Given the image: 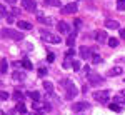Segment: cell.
<instances>
[{
	"instance_id": "d6a6232c",
	"label": "cell",
	"mask_w": 125,
	"mask_h": 115,
	"mask_svg": "<svg viewBox=\"0 0 125 115\" xmlns=\"http://www.w3.org/2000/svg\"><path fill=\"white\" fill-rule=\"evenodd\" d=\"M5 20H7V22H9L10 25H12V23H13V22H15V19H13V17H12V15H10V13H9V17H7V19H5Z\"/></svg>"
},
{
	"instance_id": "ac0fdd59",
	"label": "cell",
	"mask_w": 125,
	"mask_h": 115,
	"mask_svg": "<svg viewBox=\"0 0 125 115\" xmlns=\"http://www.w3.org/2000/svg\"><path fill=\"white\" fill-rule=\"evenodd\" d=\"M45 5H50V7H60V0H45Z\"/></svg>"
},
{
	"instance_id": "44dd1931",
	"label": "cell",
	"mask_w": 125,
	"mask_h": 115,
	"mask_svg": "<svg viewBox=\"0 0 125 115\" xmlns=\"http://www.w3.org/2000/svg\"><path fill=\"white\" fill-rule=\"evenodd\" d=\"M12 97H13V98H15L17 102H22V100H23V94H22V92H19V90H15Z\"/></svg>"
},
{
	"instance_id": "ba28073f",
	"label": "cell",
	"mask_w": 125,
	"mask_h": 115,
	"mask_svg": "<svg viewBox=\"0 0 125 115\" xmlns=\"http://www.w3.org/2000/svg\"><path fill=\"white\" fill-rule=\"evenodd\" d=\"M90 108V104L88 102H77L72 105V110L73 112H83V110H88Z\"/></svg>"
},
{
	"instance_id": "4fadbf2b",
	"label": "cell",
	"mask_w": 125,
	"mask_h": 115,
	"mask_svg": "<svg viewBox=\"0 0 125 115\" xmlns=\"http://www.w3.org/2000/svg\"><path fill=\"white\" fill-rule=\"evenodd\" d=\"M105 27H107V29L117 30V29H120V23H118L117 20H105Z\"/></svg>"
},
{
	"instance_id": "5bb4252c",
	"label": "cell",
	"mask_w": 125,
	"mask_h": 115,
	"mask_svg": "<svg viewBox=\"0 0 125 115\" xmlns=\"http://www.w3.org/2000/svg\"><path fill=\"white\" fill-rule=\"evenodd\" d=\"M75 38H77V30H75V32H72V33L68 35V38H67V45H68V47H73Z\"/></svg>"
},
{
	"instance_id": "484cf974",
	"label": "cell",
	"mask_w": 125,
	"mask_h": 115,
	"mask_svg": "<svg viewBox=\"0 0 125 115\" xmlns=\"http://www.w3.org/2000/svg\"><path fill=\"white\" fill-rule=\"evenodd\" d=\"M29 95L32 97V100H35V102H40V94H39V92H29Z\"/></svg>"
},
{
	"instance_id": "83f0119b",
	"label": "cell",
	"mask_w": 125,
	"mask_h": 115,
	"mask_svg": "<svg viewBox=\"0 0 125 115\" xmlns=\"http://www.w3.org/2000/svg\"><path fill=\"white\" fill-rule=\"evenodd\" d=\"M72 67H73V70H75V72H78V70L82 68V63H80L78 60H73V62H72Z\"/></svg>"
},
{
	"instance_id": "836d02e7",
	"label": "cell",
	"mask_w": 125,
	"mask_h": 115,
	"mask_svg": "<svg viewBox=\"0 0 125 115\" xmlns=\"http://www.w3.org/2000/svg\"><path fill=\"white\" fill-rule=\"evenodd\" d=\"M0 97H2V100H9V94H7V92H2V95H0Z\"/></svg>"
},
{
	"instance_id": "52a82bcc",
	"label": "cell",
	"mask_w": 125,
	"mask_h": 115,
	"mask_svg": "<svg viewBox=\"0 0 125 115\" xmlns=\"http://www.w3.org/2000/svg\"><path fill=\"white\" fill-rule=\"evenodd\" d=\"M22 7L27 12H37V3L35 0H22Z\"/></svg>"
},
{
	"instance_id": "7402d4cb",
	"label": "cell",
	"mask_w": 125,
	"mask_h": 115,
	"mask_svg": "<svg viewBox=\"0 0 125 115\" xmlns=\"http://www.w3.org/2000/svg\"><path fill=\"white\" fill-rule=\"evenodd\" d=\"M108 47H112V48L118 47V40H117V38H114V37H110V38H108Z\"/></svg>"
},
{
	"instance_id": "7c38bea8",
	"label": "cell",
	"mask_w": 125,
	"mask_h": 115,
	"mask_svg": "<svg viewBox=\"0 0 125 115\" xmlns=\"http://www.w3.org/2000/svg\"><path fill=\"white\" fill-rule=\"evenodd\" d=\"M37 17H39V22L45 23V25H52V19L50 17H45L42 12H37Z\"/></svg>"
},
{
	"instance_id": "8992f818",
	"label": "cell",
	"mask_w": 125,
	"mask_h": 115,
	"mask_svg": "<svg viewBox=\"0 0 125 115\" xmlns=\"http://www.w3.org/2000/svg\"><path fill=\"white\" fill-rule=\"evenodd\" d=\"M78 9V5H77V2H72V3H67V5H63L62 9H60V12L62 13H75Z\"/></svg>"
},
{
	"instance_id": "e0dca14e",
	"label": "cell",
	"mask_w": 125,
	"mask_h": 115,
	"mask_svg": "<svg viewBox=\"0 0 125 115\" xmlns=\"http://www.w3.org/2000/svg\"><path fill=\"white\" fill-rule=\"evenodd\" d=\"M17 112H19V114H22V115L27 114V108H25V105H23L22 102H19V104H17Z\"/></svg>"
},
{
	"instance_id": "60d3db41",
	"label": "cell",
	"mask_w": 125,
	"mask_h": 115,
	"mask_svg": "<svg viewBox=\"0 0 125 115\" xmlns=\"http://www.w3.org/2000/svg\"><path fill=\"white\" fill-rule=\"evenodd\" d=\"M3 115H7V114H3Z\"/></svg>"
},
{
	"instance_id": "d590c367",
	"label": "cell",
	"mask_w": 125,
	"mask_h": 115,
	"mask_svg": "<svg viewBox=\"0 0 125 115\" xmlns=\"http://www.w3.org/2000/svg\"><path fill=\"white\" fill-rule=\"evenodd\" d=\"M118 32H120V37L125 38V30H124V29H118Z\"/></svg>"
},
{
	"instance_id": "9a60e30c",
	"label": "cell",
	"mask_w": 125,
	"mask_h": 115,
	"mask_svg": "<svg viewBox=\"0 0 125 115\" xmlns=\"http://www.w3.org/2000/svg\"><path fill=\"white\" fill-rule=\"evenodd\" d=\"M17 25H19V29H20V30H30V29H32V23L25 22V20H20Z\"/></svg>"
},
{
	"instance_id": "8d00e7d4",
	"label": "cell",
	"mask_w": 125,
	"mask_h": 115,
	"mask_svg": "<svg viewBox=\"0 0 125 115\" xmlns=\"http://www.w3.org/2000/svg\"><path fill=\"white\" fill-rule=\"evenodd\" d=\"M12 13H13V15H19L20 10H19V9H12Z\"/></svg>"
},
{
	"instance_id": "f546056e",
	"label": "cell",
	"mask_w": 125,
	"mask_h": 115,
	"mask_svg": "<svg viewBox=\"0 0 125 115\" xmlns=\"http://www.w3.org/2000/svg\"><path fill=\"white\" fill-rule=\"evenodd\" d=\"M117 9L125 10V0H117Z\"/></svg>"
},
{
	"instance_id": "1f68e13d",
	"label": "cell",
	"mask_w": 125,
	"mask_h": 115,
	"mask_svg": "<svg viewBox=\"0 0 125 115\" xmlns=\"http://www.w3.org/2000/svg\"><path fill=\"white\" fill-rule=\"evenodd\" d=\"M53 60H55V55H53V53H48V55H47V62H50V63H52Z\"/></svg>"
},
{
	"instance_id": "f35d334b",
	"label": "cell",
	"mask_w": 125,
	"mask_h": 115,
	"mask_svg": "<svg viewBox=\"0 0 125 115\" xmlns=\"http://www.w3.org/2000/svg\"><path fill=\"white\" fill-rule=\"evenodd\" d=\"M5 2H7V3H10V5H13V3H15L17 0H5Z\"/></svg>"
},
{
	"instance_id": "e575fe53",
	"label": "cell",
	"mask_w": 125,
	"mask_h": 115,
	"mask_svg": "<svg viewBox=\"0 0 125 115\" xmlns=\"http://www.w3.org/2000/svg\"><path fill=\"white\" fill-rule=\"evenodd\" d=\"M70 65H72V63H70V58H67V60L63 62V68H68Z\"/></svg>"
},
{
	"instance_id": "6da1fadb",
	"label": "cell",
	"mask_w": 125,
	"mask_h": 115,
	"mask_svg": "<svg viewBox=\"0 0 125 115\" xmlns=\"http://www.w3.org/2000/svg\"><path fill=\"white\" fill-rule=\"evenodd\" d=\"M62 88H63V92H65V97L67 98H73V97H77V85L70 80V78H65V80H62Z\"/></svg>"
},
{
	"instance_id": "4dcf8cb0",
	"label": "cell",
	"mask_w": 125,
	"mask_h": 115,
	"mask_svg": "<svg viewBox=\"0 0 125 115\" xmlns=\"http://www.w3.org/2000/svg\"><path fill=\"white\" fill-rule=\"evenodd\" d=\"M39 75L40 77H45V75H47V68H39Z\"/></svg>"
},
{
	"instance_id": "3957f363",
	"label": "cell",
	"mask_w": 125,
	"mask_h": 115,
	"mask_svg": "<svg viewBox=\"0 0 125 115\" xmlns=\"http://www.w3.org/2000/svg\"><path fill=\"white\" fill-rule=\"evenodd\" d=\"M92 97L95 98L97 102H100V104H107L108 102V97H110V92L108 90H97L92 94Z\"/></svg>"
},
{
	"instance_id": "4316f807",
	"label": "cell",
	"mask_w": 125,
	"mask_h": 115,
	"mask_svg": "<svg viewBox=\"0 0 125 115\" xmlns=\"http://www.w3.org/2000/svg\"><path fill=\"white\" fill-rule=\"evenodd\" d=\"M125 90H122V92H118V94H117V97H115V100L117 102H125Z\"/></svg>"
},
{
	"instance_id": "277c9868",
	"label": "cell",
	"mask_w": 125,
	"mask_h": 115,
	"mask_svg": "<svg viewBox=\"0 0 125 115\" xmlns=\"http://www.w3.org/2000/svg\"><path fill=\"white\" fill-rule=\"evenodd\" d=\"M40 33H42V38H43L45 42H52V43H60V42H62V38L58 37V35L48 32V30H42Z\"/></svg>"
},
{
	"instance_id": "8fae6325",
	"label": "cell",
	"mask_w": 125,
	"mask_h": 115,
	"mask_svg": "<svg viewBox=\"0 0 125 115\" xmlns=\"http://www.w3.org/2000/svg\"><path fill=\"white\" fill-rule=\"evenodd\" d=\"M78 53H80V58H90V55H92V48H88V47H80Z\"/></svg>"
},
{
	"instance_id": "30bf717a",
	"label": "cell",
	"mask_w": 125,
	"mask_h": 115,
	"mask_svg": "<svg viewBox=\"0 0 125 115\" xmlns=\"http://www.w3.org/2000/svg\"><path fill=\"white\" fill-rule=\"evenodd\" d=\"M57 29H58V32H62V33H72V32H70V27H68V23H67V22H63V20L57 23Z\"/></svg>"
},
{
	"instance_id": "cb8c5ba5",
	"label": "cell",
	"mask_w": 125,
	"mask_h": 115,
	"mask_svg": "<svg viewBox=\"0 0 125 115\" xmlns=\"http://www.w3.org/2000/svg\"><path fill=\"white\" fill-rule=\"evenodd\" d=\"M13 78L15 80H25V73L23 72H13Z\"/></svg>"
},
{
	"instance_id": "d4e9b609",
	"label": "cell",
	"mask_w": 125,
	"mask_h": 115,
	"mask_svg": "<svg viewBox=\"0 0 125 115\" xmlns=\"http://www.w3.org/2000/svg\"><path fill=\"white\" fill-rule=\"evenodd\" d=\"M110 110H114V112H122V105H120V104H110Z\"/></svg>"
},
{
	"instance_id": "74e56055",
	"label": "cell",
	"mask_w": 125,
	"mask_h": 115,
	"mask_svg": "<svg viewBox=\"0 0 125 115\" xmlns=\"http://www.w3.org/2000/svg\"><path fill=\"white\" fill-rule=\"evenodd\" d=\"M35 115H45V112H43V110H37V112H35Z\"/></svg>"
},
{
	"instance_id": "9c48e42d",
	"label": "cell",
	"mask_w": 125,
	"mask_h": 115,
	"mask_svg": "<svg viewBox=\"0 0 125 115\" xmlns=\"http://www.w3.org/2000/svg\"><path fill=\"white\" fill-rule=\"evenodd\" d=\"M94 38H95L98 43H104L105 40H108L107 33H105V32H102V30H95V32H94Z\"/></svg>"
},
{
	"instance_id": "7a4b0ae2",
	"label": "cell",
	"mask_w": 125,
	"mask_h": 115,
	"mask_svg": "<svg viewBox=\"0 0 125 115\" xmlns=\"http://www.w3.org/2000/svg\"><path fill=\"white\" fill-rule=\"evenodd\" d=\"M2 37L12 38V40H22L23 38V33L22 32H17V30H12V29H2Z\"/></svg>"
},
{
	"instance_id": "ab89813d",
	"label": "cell",
	"mask_w": 125,
	"mask_h": 115,
	"mask_svg": "<svg viewBox=\"0 0 125 115\" xmlns=\"http://www.w3.org/2000/svg\"><path fill=\"white\" fill-rule=\"evenodd\" d=\"M124 82H125V78H124Z\"/></svg>"
},
{
	"instance_id": "2e32d148",
	"label": "cell",
	"mask_w": 125,
	"mask_h": 115,
	"mask_svg": "<svg viewBox=\"0 0 125 115\" xmlns=\"http://www.w3.org/2000/svg\"><path fill=\"white\" fill-rule=\"evenodd\" d=\"M120 73H122V68L120 67H114L108 70V77H117V75H120Z\"/></svg>"
},
{
	"instance_id": "d6986e66",
	"label": "cell",
	"mask_w": 125,
	"mask_h": 115,
	"mask_svg": "<svg viewBox=\"0 0 125 115\" xmlns=\"http://www.w3.org/2000/svg\"><path fill=\"white\" fill-rule=\"evenodd\" d=\"M9 72V62L7 58H2V73H7Z\"/></svg>"
},
{
	"instance_id": "ffe728a7",
	"label": "cell",
	"mask_w": 125,
	"mask_h": 115,
	"mask_svg": "<svg viewBox=\"0 0 125 115\" xmlns=\"http://www.w3.org/2000/svg\"><path fill=\"white\" fill-rule=\"evenodd\" d=\"M43 88L47 90L48 94H52V92H53V84H52V82H43Z\"/></svg>"
},
{
	"instance_id": "5b68a950",
	"label": "cell",
	"mask_w": 125,
	"mask_h": 115,
	"mask_svg": "<svg viewBox=\"0 0 125 115\" xmlns=\"http://www.w3.org/2000/svg\"><path fill=\"white\" fill-rule=\"evenodd\" d=\"M87 80H88V84H90V85H98V84H102V82H104V77L98 75L97 72H92V70H90V72L87 73Z\"/></svg>"
},
{
	"instance_id": "f1b7e54d",
	"label": "cell",
	"mask_w": 125,
	"mask_h": 115,
	"mask_svg": "<svg viewBox=\"0 0 125 115\" xmlns=\"http://www.w3.org/2000/svg\"><path fill=\"white\" fill-rule=\"evenodd\" d=\"M92 62H94V63H102V57L97 55V53H94V55H92Z\"/></svg>"
},
{
	"instance_id": "603a6c76",
	"label": "cell",
	"mask_w": 125,
	"mask_h": 115,
	"mask_svg": "<svg viewBox=\"0 0 125 115\" xmlns=\"http://www.w3.org/2000/svg\"><path fill=\"white\" fill-rule=\"evenodd\" d=\"M20 65H22V67H25L27 70H32V63H30V60H27V58H23V60L20 62Z\"/></svg>"
}]
</instances>
